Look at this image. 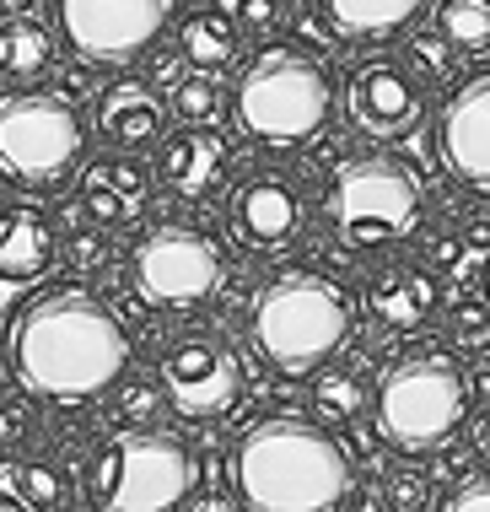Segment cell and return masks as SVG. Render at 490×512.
<instances>
[{"mask_svg": "<svg viewBox=\"0 0 490 512\" xmlns=\"http://www.w3.org/2000/svg\"><path fill=\"white\" fill-rule=\"evenodd\" d=\"M17 383L44 405H92L124 378L135 345L130 329L87 286H49L27 297L6 335Z\"/></svg>", "mask_w": 490, "mask_h": 512, "instance_id": "6da1fadb", "label": "cell"}, {"mask_svg": "<svg viewBox=\"0 0 490 512\" xmlns=\"http://www.w3.org/2000/svg\"><path fill=\"white\" fill-rule=\"evenodd\" d=\"M232 486L248 512H345L356 496V464L324 426L264 415L232 448Z\"/></svg>", "mask_w": 490, "mask_h": 512, "instance_id": "7a4b0ae2", "label": "cell"}, {"mask_svg": "<svg viewBox=\"0 0 490 512\" xmlns=\"http://www.w3.org/2000/svg\"><path fill=\"white\" fill-rule=\"evenodd\" d=\"M350 324H356V292L318 265H291L270 275L248 313V335H254L259 356L286 378L324 367L345 345Z\"/></svg>", "mask_w": 490, "mask_h": 512, "instance_id": "3957f363", "label": "cell"}, {"mask_svg": "<svg viewBox=\"0 0 490 512\" xmlns=\"http://www.w3.org/2000/svg\"><path fill=\"white\" fill-rule=\"evenodd\" d=\"M232 114L248 141L270 151L307 146L334 114V71L302 44H264L237 76Z\"/></svg>", "mask_w": 490, "mask_h": 512, "instance_id": "277c9868", "label": "cell"}, {"mask_svg": "<svg viewBox=\"0 0 490 512\" xmlns=\"http://www.w3.org/2000/svg\"><path fill=\"white\" fill-rule=\"evenodd\" d=\"M329 238L350 254H383L394 243H410L426 221V184L404 157L367 151L334 168L324 195Z\"/></svg>", "mask_w": 490, "mask_h": 512, "instance_id": "5b68a950", "label": "cell"}, {"mask_svg": "<svg viewBox=\"0 0 490 512\" xmlns=\"http://www.w3.org/2000/svg\"><path fill=\"white\" fill-rule=\"evenodd\" d=\"M92 512H178L194 496V453L157 426H119L81 464Z\"/></svg>", "mask_w": 490, "mask_h": 512, "instance_id": "8992f818", "label": "cell"}, {"mask_svg": "<svg viewBox=\"0 0 490 512\" xmlns=\"http://www.w3.org/2000/svg\"><path fill=\"white\" fill-rule=\"evenodd\" d=\"M377 405V437L394 453L426 459L447 448V437L469 415V378L447 351H410L383 372L372 394Z\"/></svg>", "mask_w": 490, "mask_h": 512, "instance_id": "52a82bcc", "label": "cell"}, {"mask_svg": "<svg viewBox=\"0 0 490 512\" xmlns=\"http://www.w3.org/2000/svg\"><path fill=\"white\" fill-rule=\"evenodd\" d=\"M87 157V124L60 92H6L0 98V173L17 189H60Z\"/></svg>", "mask_w": 490, "mask_h": 512, "instance_id": "ba28073f", "label": "cell"}, {"mask_svg": "<svg viewBox=\"0 0 490 512\" xmlns=\"http://www.w3.org/2000/svg\"><path fill=\"white\" fill-rule=\"evenodd\" d=\"M221 281H227V248L194 221H167L130 248V286L162 313L200 308L221 292Z\"/></svg>", "mask_w": 490, "mask_h": 512, "instance_id": "9c48e42d", "label": "cell"}, {"mask_svg": "<svg viewBox=\"0 0 490 512\" xmlns=\"http://www.w3.org/2000/svg\"><path fill=\"white\" fill-rule=\"evenodd\" d=\"M162 394L184 421H227L243 405V356L232 351L221 335H184L162 351Z\"/></svg>", "mask_w": 490, "mask_h": 512, "instance_id": "30bf717a", "label": "cell"}, {"mask_svg": "<svg viewBox=\"0 0 490 512\" xmlns=\"http://www.w3.org/2000/svg\"><path fill=\"white\" fill-rule=\"evenodd\" d=\"M178 0H54L60 38L92 65H130L162 38Z\"/></svg>", "mask_w": 490, "mask_h": 512, "instance_id": "8fae6325", "label": "cell"}, {"mask_svg": "<svg viewBox=\"0 0 490 512\" xmlns=\"http://www.w3.org/2000/svg\"><path fill=\"white\" fill-rule=\"evenodd\" d=\"M227 221H232V238L243 248H254V254H275V248L297 243L307 227V195H302L297 173H286V168L248 173L232 189Z\"/></svg>", "mask_w": 490, "mask_h": 512, "instance_id": "7c38bea8", "label": "cell"}, {"mask_svg": "<svg viewBox=\"0 0 490 512\" xmlns=\"http://www.w3.org/2000/svg\"><path fill=\"white\" fill-rule=\"evenodd\" d=\"M345 114L361 135L372 141H394V135H410L420 114H426V98H420L415 71H404L394 60H367L350 71L345 87Z\"/></svg>", "mask_w": 490, "mask_h": 512, "instance_id": "4fadbf2b", "label": "cell"}, {"mask_svg": "<svg viewBox=\"0 0 490 512\" xmlns=\"http://www.w3.org/2000/svg\"><path fill=\"white\" fill-rule=\"evenodd\" d=\"M437 146L458 184L490 195V71L464 76L447 92L437 119Z\"/></svg>", "mask_w": 490, "mask_h": 512, "instance_id": "5bb4252c", "label": "cell"}, {"mask_svg": "<svg viewBox=\"0 0 490 512\" xmlns=\"http://www.w3.org/2000/svg\"><path fill=\"white\" fill-rule=\"evenodd\" d=\"M76 205L87 211L97 227L108 232H130L151 205V173L146 162L135 157H97L87 173H81Z\"/></svg>", "mask_w": 490, "mask_h": 512, "instance_id": "9a60e30c", "label": "cell"}, {"mask_svg": "<svg viewBox=\"0 0 490 512\" xmlns=\"http://www.w3.org/2000/svg\"><path fill=\"white\" fill-rule=\"evenodd\" d=\"M60 227L49 221L44 205L17 200L0 205V281L6 286H33L60 265Z\"/></svg>", "mask_w": 490, "mask_h": 512, "instance_id": "2e32d148", "label": "cell"}, {"mask_svg": "<svg viewBox=\"0 0 490 512\" xmlns=\"http://www.w3.org/2000/svg\"><path fill=\"white\" fill-rule=\"evenodd\" d=\"M367 308L383 329L394 335H420V329L437 318L442 308V275L426 270V265H388L372 275V292H367Z\"/></svg>", "mask_w": 490, "mask_h": 512, "instance_id": "e0dca14e", "label": "cell"}, {"mask_svg": "<svg viewBox=\"0 0 490 512\" xmlns=\"http://www.w3.org/2000/svg\"><path fill=\"white\" fill-rule=\"evenodd\" d=\"M227 162H232L227 141H221L210 124H189V130H178V135H167V141H162V151H157V178H162L167 195H178V200H205L210 189L227 178Z\"/></svg>", "mask_w": 490, "mask_h": 512, "instance_id": "ac0fdd59", "label": "cell"}, {"mask_svg": "<svg viewBox=\"0 0 490 512\" xmlns=\"http://www.w3.org/2000/svg\"><path fill=\"white\" fill-rule=\"evenodd\" d=\"M167 114H173V108H167L157 98V87L140 81V76H119L97 92V135H103L108 146H124V151L151 146L162 135Z\"/></svg>", "mask_w": 490, "mask_h": 512, "instance_id": "d6986e66", "label": "cell"}, {"mask_svg": "<svg viewBox=\"0 0 490 512\" xmlns=\"http://www.w3.org/2000/svg\"><path fill=\"white\" fill-rule=\"evenodd\" d=\"M243 49V22L227 17L221 6H189L178 22V54L194 71H227Z\"/></svg>", "mask_w": 490, "mask_h": 512, "instance_id": "ffe728a7", "label": "cell"}, {"mask_svg": "<svg viewBox=\"0 0 490 512\" xmlns=\"http://www.w3.org/2000/svg\"><path fill=\"white\" fill-rule=\"evenodd\" d=\"M0 512H70V480L38 459H0Z\"/></svg>", "mask_w": 490, "mask_h": 512, "instance_id": "44dd1931", "label": "cell"}, {"mask_svg": "<svg viewBox=\"0 0 490 512\" xmlns=\"http://www.w3.org/2000/svg\"><path fill=\"white\" fill-rule=\"evenodd\" d=\"M318 6H324V17L340 38L377 44V38H394L404 27H415L426 0H318Z\"/></svg>", "mask_w": 490, "mask_h": 512, "instance_id": "7402d4cb", "label": "cell"}, {"mask_svg": "<svg viewBox=\"0 0 490 512\" xmlns=\"http://www.w3.org/2000/svg\"><path fill=\"white\" fill-rule=\"evenodd\" d=\"M54 71V38L44 22L33 17H11L0 22V76L11 81H38Z\"/></svg>", "mask_w": 490, "mask_h": 512, "instance_id": "603a6c76", "label": "cell"}, {"mask_svg": "<svg viewBox=\"0 0 490 512\" xmlns=\"http://www.w3.org/2000/svg\"><path fill=\"white\" fill-rule=\"evenodd\" d=\"M437 33L458 54H469V60L490 54V0H442L437 6Z\"/></svg>", "mask_w": 490, "mask_h": 512, "instance_id": "cb8c5ba5", "label": "cell"}, {"mask_svg": "<svg viewBox=\"0 0 490 512\" xmlns=\"http://www.w3.org/2000/svg\"><path fill=\"white\" fill-rule=\"evenodd\" d=\"M167 108H173L178 124H216L221 114H227V92H221V81L200 71V76H184L173 81V98H167Z\"/></svg>", "mask_w": 490, "mask_h": 512, "instance_id": "d4e9b609", "label": "cell"}, {"mask_svg": "<svg viewBox=\"0 0 490 512\" xmlns=\"http://www.w3.org/2000/svg\"><path fill=\"white\" fill-rule=\"evenodd\" d=\"M431 259H437L442 281H480V265L490 259V227H474L464 232V238H437V248H431Z\"/></svg>", "mask_w": 490, "mask_h": 512, "instance_id": "484cf974", "label": "cell"}, {"mask_svg": "<svg viewBox=\"0 0 490 512\" xmlns=\"http://www.w3.org/2000/svg\"><path fill=\"white\" fill-rule=\"evenodd\" d=\"M65 259L76 270H97L108 259V227H97L81 205H70V221H65Z\"/></svg>", "mask_w": 490, "mask_h": 512, "instance_id": "4316f807", "label": "cell"}, {"mask_svg": "<svg viewBox=\"0 0 490 512\" xmlns=\"http://www.w3.org/2000/svg\"><path fill=\"white\" fill-rule=\"evenodd\" d=\"M313 405H318V415H324V421H356V415L367 410V383L350 378V372H334V378L318 383Z\"/></svg>", "mask_w": 490, "mask_h": 512, "instance_id": "83f0119b", "label": "cell"}, {"mask_svg": "<svg viewBox=\"0 0 490 512\" xmlns=\"http://www.w3.org/2000/svg\"><path fill=\"white\" fill-rule=\"evenodd\" d=\"M447 335H453V345L464 356H490V308H485V302H464V308H453Z\"/></svg>", "mask_w": 490, "mask_h": 512, "instance_id": "f1b7e54d", "label": "cell"}, {"mask_svg": "<svg viewBox=\"0 0 490 512\" xmlns=\"http://www.w3.org/2000/svg\"><path fill=\"white\" fill-rule=\"evenodd\" d=\"M453 60H458V49L447 44L442 33H415V38H410V71H415V76L447 81V76H453Z\"/></svg>", "mask_w": 490, "mask_h": 512, "instance_id": "f546056e", "label": "cell"}, {"mask_svg": "<svg viewBox=\"0 0 490 512\" xmlns=\"http://www.w3.org/2000/svg\"><path fill=\"white\" fill-rule=\"evenodd\" d=\"M162 405H167V394H162V389H151V383H130V389H119V394H114L119 426H157Z\"/></svg>", "mask_w": 490, "mask_h": 512, "instance_id": "4dcf8cb0", "label": "cell"}, {"mask_svg": "<svg viewBox=\"0 0 490 512\" xmlns=\"http://www.w3.org/2000/svg\"><path fill=\"white\" fill-rule=\"evenodd\" d=\"M383 502L388 512H420L431 502V480L420 469H388L383 475Z\"/></svg>", "mask_w": 490, "mask_h": 512, "instance_id": "1f68e13d", "label": "cell"}, {"mask_svg": "<svg viewBox=\"0 0 490 512\" xmlns=\"http://www.w3.org/2000/svg\"><path fill=\"white\" fill-rule=\"evenodd\" d=\"M27 437H33V410L22 399H0V453L22 448Z\"/></svg>", "mask_w": 490, "mask_h": 512, "instance_id": "d6a6232c", "label": "cell"}, {"mask_svg": "<svg viewBox=\"0 0 490 512\" xmlns=\"http://www.w3.org/2000/svg\"><path fill=\"white\" fill-rule=\"evenodd\" d=\"M442 512H490V475L464 480V486L447 496V507H442Z\"/></svg>", "mask_w": 490, "mask_h": 512, "instance_id": "836d02e7", "label": "cell"}, {"mask_svg": "<svg viewBox=\"0 0 490 512\" xmlns=\"http://www.w3.org/2000/svg\"><path fill=\"white\" fill-rule=\"evenodd\" d=\"M92 81H97V65L76 54V65H65V71H60V98H70V103L92 98Z\"/></svg>", "mask_w": 490, "mask_h": 512, "instance_id": "e575fe53", "label": "cell"}, {"mask_svg": "<svg viewBox=\"0 0 490 512\" xmlns=\"http://www.w3.org/2000/svg\"><path fill=\"white\" fill-rule=\"evenodd\" d=\"M280 6H286V0H243L237 22L243 27H270V22H280Z\"/></svg>", "mask_w": 490, "mask_h": 512, "instance_id": "d590c367", "label": "cell"}, {"mask_svg": "<svg viewBox=\"0 0 490 512\" xmlns=\"http://www.w3.org/2000/svg\"><path fill=\"white\" fill-rule=\"evenodd\" d=\"M469 448H474V459H485V464H490V410L469 426Z\"/></svg>", "mask_w": 490, "mask_h": 512, "instance_id": "8d00e7d4", "label": "cell"}, {"mask_svg": "<svg viewBox=\"0 0 490 512\" xmlns=\"http://www.w3.org/2000/svg\"><path fill=\"white\" fill-rule=\"evenodd\" d=\"M189 512H237L221 491H200V496H189Z\"/></svg>", "mask_w": 490, "mask_h": 512, "instance_id": "74e56055", "label": "cell"}, {"mask_svg": "<svg viewBox=\"0 0 490 512\" xmlns=\"http://www.w3.org/2000/svg\"><path fill=\"white\" fill-rule=\"evenodd\" d=\"M38 0H0V22H11V17H27Z\"/></svg>", "mask_w": 490, "mask_h": 512, "instance_id": "f35d334b", "label": "cell"}, {"mask_svg": "<svg viewBox=\"0 0 490 512\" xmlns=\"http://www.w3.org/2000/svg\"><path fill=\"white\" fill-rule=\"evenodd\" d=\"M474 286H480V302H485V308H490V259H485V265H480V281H474Z\"/></svg>", "mask_w": 490, "mask_h": 512, "instance_id": "ab89813d", "label": "cell"}]
</instances>
